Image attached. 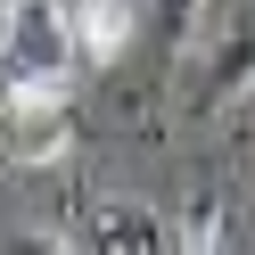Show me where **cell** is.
<instances>
[{
    "label": "cell",
    "instance_id": "obj_2",
    "mask_svg": "<svg viewBox=\"0 0 255 255\" xmlns=\"http://www.w3.org/2000/svg\"><path fill=\"white\" fill-rule=\"evenodd\" d=\"M74 140V116H66V83H33V91H8V156L25 173L58 165Z\"/></svg>",
    "mask_w": 255,
    "mask_h": 255
},
{
    "label": "cell",
    "instance_id": "obj_5",
    "mask_svg": "<svg viewBox=\"0 0 255 255\" xmlns=\"http://www.w3.org/2000/svg\"><path fill=\"white\" fill-rule=\"evenodd\" d=\"M247 83H255V25H239V33H231V41L214 50V74H206L198 107H214V116H222V107H231V99H239Z\"/></svg>",
    "mask_w": 255,
    "mask_h": 255
},
{
    "label": "cell",
    "instance_id": "obj_6",
    "mask_svg": "<svg viewBox=\"0 0 255 255\" xmlns=\"http://www.w3.org/2000/svg\"><path fill=\"white\" fill-rule=\"evenodd\" d=\"M198 8H206V0H156V41H165V50H181L189 25H198Z\"/></svg>",
    "mask_w": 255,
    "mask_h": 255
},
{
    "label": "cell",
    "instance_id": "obj_4",
    "mask_svg": "<svg viewBox=\"0 0 255 255\" xmlns=\"http://www.w3.org/2000/svg\"><path fill=\"white\" fill-rule=\"evenodd\" d=\"M140 33V8L132 0H74V58L83 66H116Z\"/></svg>",
    "mask_w": 255,
    "mask_h": 255
},
{
    "label": "cell",
    "instance_id": "obj_3",
    "mask_svg": "<svg viewBox=\"0 0 255 255\" xmlns=\"http://www.w3.org/2000/svg\"><path fill=\"white\" fill-rule=\"evenodd\" d=\"M74 247H83V255H181V247H173V231L148 214V206H132V198H99V206H83Z\"/></svg>",
    "mask_w": 255,
    "mask_h": 255
},
{
    "label": "cell",
    "instance_id": "obj_1",
    "mask_svg": "<svg viewBox=\"0 0 255 255\" xmlns=\"http://www.w3.org/2000/svg\"><path fill=\"white\" fill-rule=\"evenodd\" d=\"M74 66H83L74 58V8H58V0H8V91L66 83Z\"/></svg>",
    "mask_w": 255,
    "mask_h": 255
},
{
    "label": "cell",
    "instance_id": "obj_7",
    "mask_svg": "<svg viewBox=\"0 0 255 255\" xmlns=\"http://www.w3.org/2000/svg\"><path fill=\"white\" fill-rule=\"evenodd\" d=\"M8 255H83L74 239H50V231H8Z\"/></svg>",
    "mask_w": 255,
    "mask_h": 255
}]
</instances>
